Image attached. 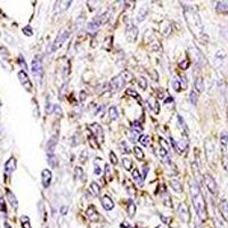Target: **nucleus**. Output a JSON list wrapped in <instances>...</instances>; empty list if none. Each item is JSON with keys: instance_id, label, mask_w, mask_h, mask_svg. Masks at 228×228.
<instances>
[{"instance_id": "f257e3e1", "label": "nucleus", "mask_w": 228, "mask_h": 228, "mask_svg": "<svg viewBox=\"0 0 228 228\" xmlns=\"http://www.w3.org/2000/svg\"><path fill=\"white\" fill-rule=\"evenodd\" d=\"M184 15H185V20L187 22L188 29L194 34V37L205 43L208 41V35L204 33L203 23L196 9L193 6H185Z\"/></svg>"}, {"instance_id": "f03ea898", "label": "nucleus", "mask_w": 228, "mask_h": 228, "mask_svg": "<svg viewBox=\"0 0 228 228\" xmlns=\"http://www.w3.org/2000/svg\"><path fill=\"white\" fill-rule=\"evenodd\" d=\"M190 195H192V201H193V205L195 208L197 216L201 220L203 221L207 219V210H205V202H204L203 195L201 193L200 186L194 179L190 181Z\"/></svg>"}, {"instance_id": "7ed1b4c3", "label": "nucleus", "mask_w": 228, "mask_h": 228, "mask_svg": "<svg viewBox=\"0 0 228 228\" xmlns=\"http://www.w3.org/2000/svg\"><path fill=\"white\" fill-rule=\"evenodd\" d=\"M132 79H133V75L130 71H128V70L122 71L119 75L114 77L112 80H111V82H110V89H111V92L114 94V92L120 91L127 83H128V82H130V81L132 80Z\"/></svg>"}, {"instance_id": "20e7f679", "label": "nucleus", "mask_w": 228, "mask_h": 228, "mask_svg": "<svg viewBox=\"0 0 228 228\" xmlns=\"http://www.w3.org/2000/svg\"><path fill=\"white\" fill-rule=\"evenodd\" d=\"M110 18V11H104L102 14H99L98 16H95V17L91 20V22H89L87 25V32L89 34H96V32L98 31L99 29L102 28L103 25L105 24L106 22L109 21Z\"/></svg>"}, {"instance_id": "39448f33", "label": "nucleus", "mask_w": 228, "mask_h": 228, "mask_svg": "<svg viewBox=\"0 0 228 228\" xmlns=\"http://www.w3.org/2000/svg\"><path fill=\"white\" fill-rule=\"evenodd\" d=\"M70 37V31L66 30V29H64L62 31H60V33L57 34L56 39L53 41V45L49 47V49H48V53H54V51H56L57 49H60V47L64 45V42L66 41V39Z\"/></svg>"}, {"instance_id": "423d86ee", "label": "nucleus", "mask_w": 228, "mask_h": 228, "mask_svg": "<svg viewBox=\"0 0 228 228\" xmlns=\"http://www.w3.org/2000/svg\"><path fill=\"white\" fill-rule=\"evenodd\" d=\"M126 38L129 42H136L138 38V29L130 22H128L126 25Z\"/></svg>"}, {"instance_id": "0eeeda50", "label": "nucleus", "mask_w": 228, "mask_h": 228, "mask_svg": "<svg viewBox=\"0 0 228 228\" xmlns=\"http://www.w3.org/2000/svg\"><path fill=\"white\" fill-rule=\"evenodd\" d=\"M204 181H205V186L209 190V192L211 194L216 195L218 193V185L217 182H216V180L213 179V177L211 175H209V173H207V175L204 176Z\"/></svg>"}, {"instance_id": "6e6552de", "label": "nucleus", "mask_w": 228, "mask_h": 228, "mask_svg": "<svg viewBox=\"0 0 228 228\" xmlns=\"http://www.w3.org/2000/svg\"><path fill=\"white\" fill-rule=\"evenodd\" d=\"M18 80L21 82V84L23 87L26 89L28 91H31L32 90V83H31V80H30V78H29L28 73L25 72V71H20L18 72Z\"/></svg>"}, {"instance_id": "1a4fd4ad", "label": "nucleus", "mask_w": 228, "mask_h": 228, "mask_svg": "<svg viewBox=\"0 0 228 228\" xmlns=\"http://www.w3.org/2000/svg\"><path fill=\"white\" fill-rule=\"evenodd\" d=\"M178 217L182 222H188L190 220V211L185 203H179L178 205Z\"/></svg>"}, {"instance_id": "9d476101", "label": "nucleus", "mask_w": 228, "mask_h": 228, "mask_svg": "<svg viewBox=\"0 0 228 228\" xmlns=\"http://www.w3.org/2000/svg\"><path fill=\"white\" fill-rule=\"evenodd\" d=\"M31 71L33 75H35L37 78L40 79L42 74V63H41V60L39 58V57H35L34 60H32V67H31Z\"/></svg>"}, {"instance_id": "9b49d317", "label": "nucleus", "mask_w": 228, "mask_h": 228, "mask_svg": "<svg viewBox=\"0 0 228 228\" xmlns=\"http://www.w3.org/2000/svg\"><path fill=\"white\" fill-rule=\"evenodd\" d=\"M88 129L91 130V132H92V136L95 137L96 139L98 141L99 138V143H103V129L102 127L99 126L98 123H92V124H89L88 126Z\"/></svg>"}, {"instance_id": "f8f14e48", "label": "nucleus", "mask_w": 228, "mask_h": 228, "mask_svg": "<svg viewBox=\"0 0 228 228\" xmlns=\"http://www.w3.org/2000/svg\"><path fill=\"white\" fill-rule=\"evenodd\" d=\"M51 178H53V173L49 169H43L41 172V182L42 186L45 188H48L51 182Z\"/></svg>"}, {"instance_id": "ddd939ff", "label": "nucleus", "mask_w": 228, "mask_h": 228, "mask_svg": "<svg viewBox=\"0 0 228 228\" xmlns=\"http://www.w3.org/2000/svg\"><path fill=\"white\" fill-rule=\"evenodd\" d=\"M146 103H147L150 110H151L154 114H159V113H160V104H159V102L154 98V97H152V96L151 97H148V98L146 99Z\"/></svg>"}, {"instance_id": "4468645a", "label": "nucleus", "mask_w": 228, "mask_h": 228, "mask_svg": "<svg viewBox=\"0 0 228 228\" xmlns=\"http://www.w3.org/2000/svg\"><path fill=\"white\" fill-rule=\"evenodd\" d=\"M205 154H207V159L209 162H211L213 160L214 146H213V143L210 139H207V141H205Z\"/></svg>"}, {"instance_id": "2eb2a0df", "label": "nucleus", "mask_w": 228, "mask_h": 228, "mask_svg": "<svg viewBox=\"0 0 228 228\" xmlns=\"http://www.w3.org/2000/svg\"><path fill=\"white\" fill-rule=\"evenodd\" d=\"M101 202H102L103 208H104L106 211L113 210V208H114V202H113V200L111 199V197H110V195L105 194V195H104V196L101 199Z\"/></svg>"}, {"instance_id": "dca6fc26", "label": "nucleus", "mask_w": 228, "mask_h": 228, "mask_svg": "<svg viewBox=\"0 0 228 228\" xmlns=\"http://www.w3.org/2000/svg\"><path fill=\"white\" fill-rule=\"evenodd\" d=\"M71 6V1H56L55 5V14H60Z\"/></svg>"}, {"instance_id": "f3484780", "label": "nucleus", "mask_w": 228, "mask_h": 228, "mask_svg": "<svg viewBox=\"0 0 228 228\" xmlns=\"http://www.w3.org/2000/svg\"><path fill=\"white\" fill-rule=\"evenodd\" d=\"M171 23L168 21H163L160 24V31H161V34L163 35V37H169L170 35V33H171Z\"/></svg>"}, {"instance_id": "a211bd4d", "label": "nucleus", "mask_w": 228, "mask_h": 228, "mask_svg": "<svg viewBox=\"0 0 228 228\" xmlns=\"http://www.w3.org/2000/svg\"><path fill=\"white\" fill-rule=\"evenodd\" d=\"M15 169H16V160L14 158H11L5 164V172L7 175H11V172H14Z\"/></svg>"}, {"instance_id": "6ab92c4d", "label": "nucleus", "mask_w": 228, "mask_h": 228, "mask_svg": "<svg viewBox=\"0 0 228 228\" xmlns=\"http://www.w3.org/2000/svg\"><path fill=\"white\" fill-rule=\"evenodd\" d=\"M86 214H87V217L89 220L91 221H96L98 219V212L96 210V208L94 205H90V207L88 208L87 211H86Z\"/></svg>"}, {"instance_id": "aec40b11", "label": "nucleus", "mask_w": 228, "mask_h": 228, "mask_svg": "<svg viewBox=\"0 0 228 228\" xmlns=\"http://www.w3.org/2000/svg\"><path fill=\"white\" fill-rule=\"evenodd\" d=\"M6 196H7L9 203L11 204V207L14 208V209H17L18 208V201H17V199H16V196L14 195V193H13L11 190H6Z\"/></svg>"}, {"instance_id": "412c9836", "label": "nucleus", "mask_w": 228, "mask_h": 228, "mask_svg": "<svg viewBox=\"0 0 228 228\" xmlns=\"http://www.w3.org/2000/svg\"><path fill=\"white\" fill-rule=\"evenodd\" d=\"M216 11L221 14L228 13V1H218L216 4Z\"/></svg>"}, {"instance_id": "4be33fe9", "label": "nucleus", "mask_w": 228, "mask_h": 228, "mask_svg": "<svg viewBox=\"0 0 228 228\" xmlns=\"http://www.w3.org/2000/svg\"><path fill=\"white\" fill-rule=\"evenodd\" d=\"M57 144V137H51L47 144V151H48V154H54V151H55V146Z\"/></svg>"}, {"instance_id": "5701e85b", "label": "nucleus", "mask_w": 228, "mask_h": 228, "mask_svg": "<svg viewBox=\"0 0 228 228\" xmlns=\"http://www.w3.org/2000/svg\"><path fill=\"white\" fill-rule=\"evenodd\" d=\"M170 184H171V187L173 188L175 192H177V193H181L182 192V186H181V184H180V181H179L178 179H176V178L171 179Z\"/></svg>"}, {"instance_id": "b1692460", "label": "nucleus", "mask_w": 228, "mask_h": 228, "mask_svg": "<svg viewBox=\"0 0 228 228\" xmlns=\"http://www.w3.org/2000/svg\"><path fill=\"white\" fill-rule=\"evenodd\" d=\"M194 86H195V89H196L199 92H203L204 91V82H203L202 77H197L196 79H195V83H194Z\"/></svg>"}, {"instance_id": "393cba45", "label": "nucleus", "mask_w": 228, "mask_h": 228, "mask_svg": "<svg viewBox=\"0 0 228 228\" xmlns=\"http://www.w3.org/2000/svg\"><path fill=\"white\" fill-rule=\"evenodd\" d=\"M127 211H128V214H129L130 218L135 217V214H136V205H135V203L132 202V200H129V202H128Z\"/></svg>"}, {"instance_id": "a878e982", "label": "nucleus", "mask_w": 228, "mask_h": 228, "mask_svg": "<svg viewBox=\"0 0 228 228\" xmlns=\"http://www.w3.org/2000/svg\"><path fill=\"white\" fill-rule=\"evenodd\" d=\"M220 211H221V213H222V216L225 217V219H227L228 220V202L226 200L221 201Z\"/></svg>"}, {"instance_id": "bb28decb", "label": "nucleus", "mask_w": 228, "mask_h": 228, "mask_svg": "<svg viewBox=\"0 0 228 228\" xmlns=\"http://www.w3.org/2000/svg\"><path fill=\"white\" fill-rule=\"evenodd\" d=\"M109 115L110 120H112V121H115L119 118V113H118V110H116L115 106H111L109 109Z\"/></svg>"}, {"instance_id": "cd10ccee", "label": "nucleus", "mask_w": 228, "mask_h": 228, "mask_svg": "<svg viewBox=\"0 0 228 228\" xmlns=\"http://www.w3.org/2000/svg\"><path fill=\"white\" fill-rule=\"evenodd\" d=\"M90 190H91V193H92L94 196H98L99 193H101V187H99V185L97 184V182L92 181L90 184Z\"/></svg>"}, {"instance_id": "c85d7f7f", "label": "nucleus", "mask_w": 228, "mask_h": 228, "mask_svg": "<svg viewBox=\"0 0 228 228\" xmlns=\"http://www.w3.org/2000/svg\"><path fill=\"white\" fill-rule=\"evenodd\" d=\"M220 143L222 145V147H226L228 144V131L227 130H224L220 135Z\"/></svg>"}, {"instance_id": "c756f323", "label": "nucleus", "mask_w": 228, "mask_h": 228, "mask_svg": "<svg viewBox=\"0 0 228 228\" xmlns=\"http://www.w3.org/2000/svg\"><path fill=\"white\" fill-rule=\"evenodd\" d=\"M126 94L128 96H130V97H132V98L137 99V101H138L139 103L141 102V97H139V95L137 94V91L133 90V89H131V88H128V89H127V90H126Z\"/></svg>"}, {"instance_id": "7c9ffc66", "label": "nucleus", "mask_w": 228, "mask_h": 228, "mask_svg": "<svg viewBox=\"0 0 228 228\" xmlns=\"http://www.w3.org/2000/svg\"><path fill=\"white\" fill-rule=\"evenodd\" d=\"M122 164H123V167H124V169H126L127 171H130V170L132 169V161H131L129 158H124V156H123Z\"/></svg>"}, {"instance_id": "2f4dec72", "label": "nucleus", "mask_w": 228, "mask_h": 228, "mask_svg": "<svg viewBox=\"0 0 228 228\" xmlns=\"http://www.w3.org/2000/svg\"><path fill=\"white\" fill-rule=\"evenodd\" d=\"M133 153H135V156H136L137 160H143V158H144V152H143V150L141 147L135 146L133 147Z\"/></svg>"}, {"instance_id": "473e14b6", "label": "nucleus", "mask_w": 228, "mask_h": 228, "mask_svg": "<svg viewBox=\"0 0 228 228\" xmlns=\"http://www.w3.org/2000/svg\"><path fill=\"white\" fill-rule=\"evenodd\" d=\"M225 58H226V53H225L224 50H218L217 54H216V56H214V60H216V62H220V63H222L225 60Z\"/></svg>"}, {"instance_id": "72a5a7b5", "label": "nucleus", "mask_w": 228, "mask_h": 228, "mask_svg": "<svg viewBox=\"0 0 228 228\" xmlns=\"http://www.w3.org/2000/svg\"><path fill=\"white\" fill-rule=\"evenodd\" d=\"M138 141H139L143 146H148V144H150V136H147V135H141V136H139V138H138Z\"/></svg>"}, {"instance_id": "f704fd0d", "label": "nucleus", "mask_w": 228, "mask_h": 228, "mask_svg": "<svg viewBox=\"0 0 228 228\" xmlns=\"http://www.w3.org/2000/svg\"><path fill=\"white\" fill-rule=\"evenodd\" d=\"M131 130L137 133H141V130H143V127H141V124L138 122V121H135V122H132V124H131Z\"/></svg>"}, {"instance_id": "c9c22d12", "label": "nucleus", "mask_w": 228, "mask_h": 228, "mask_svg": "<svg viewBox=\"0 0 228 228\" xmlns=\"http://www.w3.org/2000/svg\"><path fill=\"white\" fill-rule=\"evenodd\" d=\"M131 176H132V178L136 180V181H138L139 184L141 185V182H143V180H141V175H139V171H138V169H133L132 171H131Z\"/></svg>"}, {"instance_id": "e433bc0d", "label": "nucleus", "mask_w": 228, "mask_h": 228, "mask_svg": "<svg viewBox=\"0 0 228 228\" xmlns=\"http://www.w3.org/2000/svg\"><path fill=\"white\" fill-rule=\"evenodd\" d=\"M48 163L51 168H55L57 165V159L54 154H48Z\"/></svg>"}, {"instance_id": "4c0bfd02", "label": "nucleus", "mask_w": 228, "mask_h": 228, "mask_svg": "<svg viewBox=\"0 0 228 228\" xmlns=\"http://www.w3.org/2000/svg\"><path fill=\"white\" fill-rule=\"evenodd\" d=\"M21 221H22V227L23 228H32L31 224H30V219H29L28 216H23L21 218Z\"/></svg>"}, {"instance_id": "58836bf2", "label": "nucleus", "mask_w": 228, "mask_h": 228, "mask_svg": "<svg viewBox=\"0 0 228 228\" xmlns=\"http://www.w3.org/2000/svg\"><path fill=\"white\" fill-rule=\"evenodd\" d=\"M120 148H121V152H123V153H126V154H129L130 152V148L129 146H128V144H127V141H121L120 143Z\"/></svg>"}, {"instance_id": "ea45409f", "label": "nucleus", "mask_w": 228, "mask_h": 228, "mask_svg": "<svg viewBox=\"0 0 228 228\" xmlns=\"http://www.w3.org/2000/svg\"><path fill=\"white\" fill-rule=\"evenodd\" d=\"M190 101L192 103V105H196L197 104V94L196 91H190Z\"/></svg>"}, {"instance_id": "a19ab883", "label": "nucleus", "mask_w": 228, "mask_h": 228, "mask_svg": "<svg viewBox=\"0 0 228 228\" xmlns=\"http://www.w3.org/2000/svg\"><path fill=\"white\" fill-rule=\"evenodd\" d=\"M74 172H75V178L82 179V177H83V170H82V168H80V167H75Z\"/></svg>"}, {"instance_id": "79ce46f5", "label": "nucleus", "mask_w": 228, "mask_h": 228, "mask_svg": "<svg viewBox=\"0 0 228 228\" xmlns=\"http://www.w3.org/2000/svg\"><path fill=\"white\" fill-rule=\"evenodd\" d=\"M23 33L25 35H28V37H32L33 35V30H32V28L30 25H26L25 28H23Z\"/></svg>"}, {"instance_id": "37998d69", "label": "nucleus", "mask_w": 228, "mask_h": 228, "mask_svg": "<svg viewBox=\"0 0 228 228\" xmlns=\"http://www.w3.org/2000/svg\"><path fill=\"white\" fill-rule=\"evenodd\" d=\"M138 84H139V87H141L143 90H145L146 87H147V81H146L145 78H139V79H138Z\"/></svg>"}, {"instance_id": "c03bdc74", "label": "nucleus", "mask_w": 228, "mask_h": 228, "mask_svg": "<svg viewBox=\"0 0 228 228\" xmlns=\"http://www.w3.org/2000/svg\"><path fill=\"white\" fill-rule=\"evenodd\" d=\"M172 87H173V89H175L176 91H179L180 90V87H181V84H180V81H179V79H173V81H172Z\"/></svg>"}, {"instance_id": "a18cd8bd", "label": "nucleus", "mask_w": 228, "mask_h": 228, "mask_svg": "<svg viewBox=\"0 0 228 228\" xmlns=\"http://www.w3.org/2000/svg\"><path fill=\"white\" fill-rule=\"evenodd\" d=\"M97 139H96L94 136H90L89 137V144L91 145V147L92 148H99V145L97 144Z\"/></svg>"}, {"instance_id": "49530a36", "label": "nucleus", "mask_w": 228, "mask_h": 228, "mask_svg": "<svg viewBox=\"0 0 228 228\" xmlns=\"http://www.w3.org/2000/svg\"><path fill=\"white\" fill-rule=\"evenodd\" d=\"M0 210L6 212V204H5L4 196H2V192L0 190Z\"/></svg>"}, {"instance_id": "de8ad7c7", "label": "nucleus", "mask_w": 228, "mask_h": 228, "mask_svg": "<svg viewBox=\"0 0 228 228\" xmlns=\"http://www.w3.org/2000/svg\"><path fill=\"white\" fill-rule=\"evenodd\" d=\"M18 63H20V65L22 66L23 71H25V72H26L28 65H26V63H25V60H24V58H23V56H22V55H20V57H18Z\"/></svg>"}, {"instance_id": "09e8293b", "label": "nucleus", "mask_w": 228, "mask_h": 228, "mask_svg": "<svg viewBox=\"0 0 228 228\" xmlns=\"http://www.w3.org/2000/svg\"><path fill=\"white\" fill-rule=\"evenodd\" d=\"M188 65H190V60H184L182 62H179V67L182 69V70L188 69Z\"/></svg>"}, {"instance_id": "8fccbe9b", "label": "nucleus", "mask_w": 228, "mask_h": 228, "mask_svg": "<svg viewBox=\"0 0 228 228\" xmlns=\"http://www.w3.org/2000/svg\"><path fill=\"white\" fill-rule=\"evenodd\" d=\"M163 204H164L165 207L172 208V202H171V200H170V197L165 195V196L163 197Z\"/></svg>"}, {"instance_id": "3c124183", "label": "nucleus", "mask_w": 228, "mask_h": 228, "mask_svg": "<svg viewBox=\"0 0 228 228\" xmlns=\"http://www.w3.org/2000/svg\"><path fill=\"white\" fill-rule=\"evenodd\" d=\"M110 159H111L112 164H114V165L118 164V158H116V155H115L114 152H111V153H110Z\"/></svg>"}, {"instance_id": "603ef678", "label": "nucleus", "mask_w": 228, "mask_h": 228, "mask_svg": "<svg viewBox=\"0 0 228 228\" xmlns=\"http://www.w3.org/2000/svg\"><path fill=\"white\" fill-rule=\"evenodd\" d=\"M160 145H161L162 148H164L165 151L169 152V150H170V148H169V145L167 144V141H165L163 138H160Z\"/></svg>"}, {"instance_id": "864d4df0", "label": "nucleus", "mask_w": 228, "mask_h": 228, "mask_svg": "<svg viewBox=\"0 0 228 228\" xmlns=\"http://www.w3.org/2000/svg\"><path fill=\"white\" fill-rule=\"evenodd\" d=\"M137 135H138V133L135 132V131H132V130H131V131H130V133H129L130 141H132V143H136V141H137Z\"/></svg>"}, {"instance_id": "5fc2aeb1", "label": "nucleus", "mask_w": 228, "mask_h": 228, "mask_svg": "<svg viewBox=\"0 0 228 228\" xmlns=\"http://www.w3.org/2000/svg\"><path fill=\"white\" fill-rule=\"evenodd\" d=\"M222 165H224L225 170L228 171V156L227 155H224V156H222Z\"/></svg>"}, {"instance_id": "6e6d98bb", "label": "nucleus", "mask_w": 228, "mask_h": 228, "mask_svg": "<svg viewBox=\"0 0 228 228\" xmlns=\"http://www.w3.org/2000/svg\"><path fill=\"white\" fill-rule=\"evenodd\" d=\"M88 158H89V153H88L87 151H83L82 153H81V155H80V161L84 162Z\"/></svg>"}, {"instance_id": "4d7b16f0", "label": "nucleus", "mask_w": 228, "mask_h": 228, "mask_svg": "<svg viewBox=\"0 0 228 228\" xmlns=\"http://www.w3.org/2000/svg\"><path fill=\"white\" fill-rule=\"evenodd\" d=\"M178 121H179V123H180V126H181L182 128H184V130L187 132V126H186V123H185V121H184V119H182L181 116H178Z\"/></svg>"}, {"instance_id": "13d9d810", "label": "nucleus", "mask_w": 228, "mask_h": 228, "mask_svg": "<svg viewBox=\"0 0 228 228\" xmlns=\"http://www.w3.org/2000/svg\"><path fill=\"white\" fill-rule=\"evenodd\" d=\"M67 211H69V207L67 205H63V207H60V212L62 216H65V214H67Z\"/></svg>"}, {"instance_id": "bf43d9fd", "label": "nucleus", "mask_w": 228, "mask_h": 228, "mask_svg": "<svg viewBox=\"0 0 228 228\" xmlns=\"http://www.w3.org/2000/svg\"><path fill=\"white\" fill-rule=\"evenodd\" d=\"M82 22H84V16H81L80 20H78V21H77V23H75V26H77V29H78V28L80 29V28H81V25L83 24Z\"/></svg>"}, {"instance_id": "052dcab7", "label": "nucleus", "mask_w": 228, "mask_h": 228, "mask_svg": "<svg viewBox=\"0 0 228 228\" xmlns=\"http://www.w3.org/2000/svg\"><path fill=\"white\" fill-rule=\"evenodd\" d=\"M127 190H128V193H129L130 195H135V194H136V190H135V187L133 186H128L127 187Z\"/></svg>"}, {"instance_id": "680f3d73", "label": "nucleus", "mask_w": 228, "mask_h": 228, "mask_svg": "<svg viewBox=\"0 0 228 228\" xmlns=\"http://www.w3.org/2000/svg\"><path fill=\"white\" fill-rule=\"evenodd\" d=\"M160 218H161V220L163 221V224L168 225L169 221H170V217H164L163 214H160Z\"/></svg>"}, {"instance_id": "e2e57ef3", "label": "nucleus", "mask_w": 228, "mask_h": 228, "mask_svg": "<svg viewBox=\"0 0 228 228\" xmlns=\"http://www.w3.org/2000/svg\"><path fill=\"white\" fill-rule=\"evenodd\" d=\"M95 175H97V176H99L101 175V173H102V169H101V167H99V165H96L95 167Z\"/></svg>"}, {"instance_id": "0e129e2a", "label": "nucleus", "mask_w": 228, "mask_h": 228, "mask_svg": "<svg viewBox=\"0 0 228 228\" xmlns=\"http://www.w3.org/2000/svg\"><path fill=\"white\" fill-rule=\"evenodd\" d=\"M5 226H6V228H11V226H9V225H8L7 222H6V224H5Z\"/></svg>"}, {"instance_id": "69168bd1", "label": "nucleus", "mask_w": 228, "mask_h": 228, "mask_svg": "<svg viewBox=\"0 0 228 228\" xmlns=\"http://www.w3.org/2000/svg\"><path fill=\"white\" fill-rule=\"evenodd\" d=\"M121 228H127V227H124V225H121Z\"/></svg>"}, {"instance_id": "338daca9", "label": "nucleus", "mask_w": 228, "mask_h": 228, "mask_svg": "<svg viewBox=\"0 0 228 228\" xmlns=\"http://www.w3.org/2000/svg\"><path fill=\"white\" fill-rule=\"evenodd\" d=\"M155 228H161V226H158V227H155Z\"/></svg>"}, {"instance_id": "774afa93", "label": "nucleus", "mask_w": 228, "mask_h": 228, "mask_svg": "<svg viewBox=\"0 0 228 228\" xmlns=\"http://www.w3.org/2000/svg\"><path fill=\"white\" fill-rule=\"evenodd\" d=\"M227 119H228V111H227Z\"/></svg>"}]
</instances>
